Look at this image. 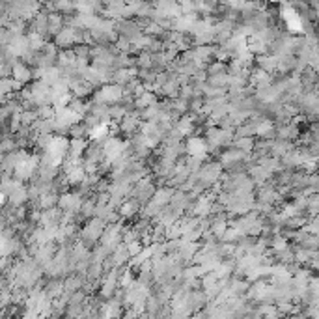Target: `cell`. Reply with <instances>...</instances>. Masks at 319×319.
<instances>
[{
    "label": "cell",
    "instance_id": "cell-12",
    "mask_svg": "<svg viewBox=\"0 0 319 319\" xmlns=\"http://www.w3.org/2000/svg\"><path fill=\"white\" fill-rule=\"evenodd\" d=\"M272 172L269 168H265L263 164H254L252 168H250V178L256 181L257 185H263L267 179L271 178Z\"/></svg>",
    "mask_w": 319,
    "mask_h": 319
},
{
    "label": "cell",
    "instance_id": "cell-2",
    "mask_svg": "<svg viewBox=\"0 0 319 319\" xmlns=\"http://www.w3.org/2000/svg\"><path fill=\"white\" fill-rule=\"evenodd\" d=\"M235 140V134L232 129H218V127H209L207 129V142L211 148H220V146H228Z\"/></svg>",
    "mask_w": 319,
    "mask_h": 319
},
{
    "label": "cell",
    "instance_id": "cell-16",
    "mask_svg": "<svg viewBox=\"0 0 319 319\" xmlns=\"http://www.w3.org/2000/svg\"><path fill=\"white\" fill-rule=\"evenodd\" d=\"M58 200H60V196L56 194L55 191H51V192H45V194L39 196L38 205L41 209H51V207L58 205Z\"/></svg>",
    "mask_w": 319,
    "mask_h": 319
},
{
    "label": "cell",
    "instance_id": "cell-1",
    "mask_svg": "<svg viewBox=\"0 0 319 319\" xmlns=\"http://www.w3.org/2000/svg\"><path fill=\"white\" fill-rule=\"evenodd\" d=\"M125 94V88L118 82H107L99 92H95V103H107V105H116L122 101V97Z\"/></svg>",
    "mask_w": 319,
    "mask_h": 319
},
{
    "label": "cell",
    "instance_id": "cell-10",
    "mask_svg": "<svg viewBox=\"0 0 319 319\" xmlns=\"http://www.w3.org/2000/svg\"><path fill=\"white\" fill-rule=\"evenodd\" d=\"M174 187H166V189H157L155 192H153V202L159 203L161 207H164V205H170L172 202V196H174Z\"/></svg>",
    "mask_w": 319,
    "mask_h": 319
},
{
    "label": "cell",
    "instance_id": "cell-13",
    "mask_svg": "<svg viewBox=\"0 0 319 319\" xmlns=\"http://www.w3.org/2000/svg\"><path fill=\"white\" fill-rule=\"evenodd\" d=\"M157 103V95H155V92H144V94L140 95V97H134V109H138V110H144V109H148V107H151V105H155Z\"/></svg>",
    "mask_w": 319,
    "mask_h": 319
},
{
    "label": "cell",
    "instance_id": "cell-9",
    "mask_svg": "<svg viewBox=\"0 0 319 319\" xmlns=\"http://www.w3.org/2000/svg\"><path fill=\"white\" fill-rule=\"evenodd\" d=\"M64 26H65L64 13H60V11H51V13H49V34H51V36H56Z\"/></svg>",
    "mask_w": 319,
    "mask_h": 319
},
{
    "label": "cell",
    "instance_id": "cell-3",
    "mask_svg": "<svg viewBox=\"0 0 319 319\" xmlns=\"http://www.w3.org/2000/svg\"><path fill=\"white\" fill-rule=\"evenodd\" d=\"M220 176H222V163H209L198 172V183H202L203 187H209L217 183Z\"/></svg>",
    "mask_w": 319,
    "mask_h": 319
},
{
    "label": "cell",
    "instance_id": "cell-20",
    "mask_svg": "<svg viewBox=\"0 0 319 319\" xmlns=\"http://www.w3.org/2000/svg\"><path fill=\"white\" fill-rule=\"evenodd\" d=\"M226 230H228V222H226L224 218H217V220H213V224H211V232L217 235V239H222V235H224Z\"/></svg>",
    "mask_w": 319,
    "mask_h": 319
},
{
    "label": "cell",
    "instance_id": "cell-14",
    "mask_svg": "<svg viewBox=\"0 0 319 319\" xmlns=\"http://www.w3.org/2000/svg\"><path fill=\"white\" fill-rule=\"evenodd\" d=\"M194 120L196 116H192V114H183V116L179 118V122L176 124V127H178V131L183 134V136H189L191 132H192V129H194Z\"/></svg>",
    "mask_w": 319,
    "mask_h": 319
},
{
    "label": "cell",
    "instance_id": "cell-21",
    "mask_svg": "<svg viewBox=\"0 0 319 319\" xmlns=\"http://www.w3.org/2000/svg\"><path fill=\"white\" fill-rule=\"evenodd\" d=\"M271 247H272V252H280V250H286V249H288V239H286V237H284L282 234H276L271 239Z\"/></svg>",
    "mask_w": 319,
    "mask_h": 319
},
{
    "label": "cell",
    "instance_id": "cell-4",
    "mask_svg": "<svg viewBox=\"0 0 319 319\" xmlns=\"http://www.w3.org/2000/svg\"><path fill=\"white\" fill-rule=\"evenodd\" d=\"M209 142L205 138H200V136H191L187 140V155H192V157H198V159H203L209 153Z\"/></svg>",
    "mask_w": 319,
    "mask_h": 319
},
{
    "label": "cell",
    "instance_id": "cell-8",
    "mask_svg": "<svg viewBox=\"0 0 319 319\" xmlns=\"http://www.w3.org/2000/svg\"><path fill=\"white\" fill-rule=\"evenodd\" d=\"M11 77L15 78V80H19V82H23V84H26L28 80L34 78V71H32L26 64L17 62L15 65H13V73H11Z\"/></svg>",
    "mask_w": 319,
    "mask_h": 319
},
{
    "label": "cell",
    "instance_id": "cell-22",
    "mask_svg": "<svg viewBox=\"0 0 319 319\" xmlns=\"http://www.w3.org/2000/svg\"><path fill=\"white\" fill-rule=\"evenodd\" d=\"M95 207H97V202H95V200H84V202H82V207H80V215H82V217H94Z\"/></svg>",
    "mask_w": 319,
    "mask_h": 319
},
{
    "label": "cell",
    "instance_id": "cell-6",
    "mask_svg": "<svg viewBox=\"0 0 319 319\" xmlns=\"http://www.w3.org/2000/svg\"><path fill=\"white\" fill-rule=\"evenodd\" d=\"M249 155V151H243L239 148H234V149H228L222 153L220 157V163L224 164V166H230V164H237L239 161H245V157Z\"/></svg>",
    "mask_w": 319,
    "mask_h": 319
},
{
    "label": "cell",
    "instance_id": "cell-23",
    "mask_svg": "<svg viewBox=\"0 0 319 319\" xmlns=\"http://www.w3.org/2000/svg\"><path fill=\"white\" fill-rule=\"evenodd\" d=\"M127 249H129V252H131V257H132V256H136L138 252H142V249H144V247H142L140 239H132V241L127 243Z\"/></svg>",
    "mask_w": 319,
    "mask_h": 319
},
{
    "label": "cell",
    "instance_id": "cell-7",
    "mask_svg": "<svg viewBox=\"0 0 319 319\" xmlns=\"http://www.w3.org/2000/svg\"><path fill=\"white\" fill-rule=\"evenodd\" d=\"M256 64L257 67L269 71V73H274L276 67H278V56L272 55V53H269V55H259L256 56Z\"/></svg>",
    "mask_w": 319,
    "mask_h": 319
},
{
    "label": "cell",
    "instance_id": "cell-25",
    "mask_svg": "<svg viewBox=\"0 0 319 319\" xmlns=\"http://www.w3.org/2000/svg\"><path fill=\"white\" fill-rule=\"evenodd\" d=\"M314 9H316V21L319 23V6H316Z\"/></svg>",
    "mask_w": 319,
    "mask_h": 319
},
{
    "label": "cell",
    "instance_id": "cell-18",
    "mask_svg": "<svg viewBox=\"0 0 319 319\" xmlns=\"http://www.w3.org/2000/svg\"><path fill=\"white\" fill-rule=\"evenodd\" d=\"M136 211H138V202H136V200H125V202L120 205V215L124 218L132 217Z\"/></svg>",
    "mask_w": 319,
    "mask_h": 319
},
{
    "label": "cell",
    "instance_id": "cell-24",
    "mask_svg": "<svg viewBox=\"0 0 319 319\" xmlns=\"http://www.w3.org/2000/svg\"><path fill=\"white\" fill-rule=\"evenodd\" d=\"M224 71H226V64L220 62V60L213 62L209 67H207V73H209V75H217V73H224Z\"/></svg>",
    "mask_w": 319,
    "mask_h": 319
},
{
    "label": "cell",
    "instance_id": "cell-19",
    "mask_svg": "<svg viewBox=\"0 0 319 319\" xmlns=\"http://www.w3.org/2000/svg\"><path fill=\"white\" fill-rule=\"evenodd\" d=\"M235 148L243 149V151H254V148H256V140L252 138V136H239V138H235L234 140Z\"/></svg>",
    "mask_w": 319,
    "mask_h": 319
},
{
    "label": "cell",
    "instance_id": "cell-17",
    "mask_svg": "<svg viewBox=\"0 0 319 319\" xmlns=\"http://www.w3.org/2000/svg\"><path fill=\"white\" fill-rule=\"evenodd\" d=\"M86 149H88V144L84 142V138H73L69 144V157H82Z\"/></svg>",
    "mask_w": 319,
    "mask_h": 319
},
{
    "label": "cell",
    "instance_id": "cell-5",
    "mask_svg": "<svg viewBox=\"0 0 319 319\" xmlns=\"http://www.w3.org/2000/svg\"><path fill=\"white\" fill-rule=\"evenodd\" d=\"M82 202H84V200L80 198V194H75V192H64V194H60L58 207H62L64 211H71V213H80Z\"/></svg>",
    "mask_w": 319,
    "mask_h": 319
},
{
    "label": "cell",
    "instance_id": "cell-11",
    "mask_svg": "<svg viewBox=\"0 0 319 319\" xmlns=\"http://www.w3.org/2000/svg\"><path fill=\"white\" fill-rule=\"evenodd\" d=\"M26 200H30V192H28V189L24 187V185L15 189V191L9 194V203H11V207H21V205H24Z\"/></svg>",
    "mask_w": 319,
    "mask_h": 319
},
{
    "label": "cell",
    "instance_id": "cell-15",
    "mask_svg": "<svg viewBox=\"0 0 319 319\" xmlns=\"http://www.w3.org/2000/svg\"><path fill=\"white\" fill-rule=\"evenodd\" d=\"M109 134H110V127H109V124H105V122H101L99 125H95L94 129H90V138L94 142L105 140V138H109Z\"/></svg>",
    "mask_w": 319,
    "mask_h": 319
}]
</instances>
